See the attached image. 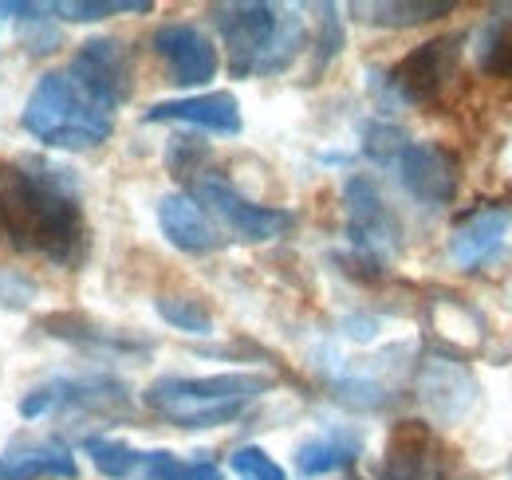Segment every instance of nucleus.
Masks as SVG:
<instances>
[{
	"label": "nucleus",
	"instance_id": "nucleus-17",
	"mask_svg": "<svg viewBox=\"0 0 512 480\" xmlns=\"http://www.w3.org/2000/svg\"><path fill=\"white\" fill-rule=\"evenodd\" d=\"M367 449V437L351 425H335V429H323L316 437L300 441L296 449V473L304 480L327 477V473H343L351 469Z\"/></svg>",
	"mask_w": 512,
	"mask_h": 480
},
{
	"label": "nucleus",
	"instance_id": "nucleus-1",
	"mask_svg": "<svg viewBox=\"0 0 512 480\" xmlns=\"http://www.w3.org/2000/svg\"><path fill=\"white\" fill-rule=\"evenodd\" d=\"M0 233L20 252L79 268L91 256V229L75 174L40 154L0 158Z\"/></svg>",
	"mask_w": 512,
	"mask_h": 480
},
{
	"label": "nucleus",
	"instance_id": "nucleus-11",
	"mask_svg": "<svg viewBox=\"0 0 512 480\" xmlns=\"http://www.w3.org/2000/svg\"><path fill=\"white\" fill-rule=\"evenodd\" d=\"M150 48H154L158 60L170 67V79L178 87H205L221 67L217 44L209 40L205 28H197L190 20H170V24L154 28Z\"/></svg>",
	"mask_w": 512,
	"mask_h": 480
},
{
	"label": "nucleus",
	"instance_id": "nucleus-25",
	"mask_svg": "<svg viewBox=\"0 0 512 480\" xmlns=\"http://www.w3.org/2000/svg\"><path fill=\"white\" fill-rule=\"evenodd\" d=\"M158 315L174 327V331H186V335H213V315L209 307L193 296H158L154 300Z\"/></svg>",
	"mask_w": 512,
	"mask_h": 480
},
{
	"label": "nucleus",
	"instance_id": "nucleus-29",
	"mask_svg": "<svg viewBox=\"0 0 512 480\" xmlns=\"http://www.w3.org/2000/svg\"><path fill=\"white\" fill-rule=\"evenodd\" d=\"M402 146H406V134L398 126H390V122H367L363 126V154L367 158L386 166V162H394L402 154Z\"/></svg>",
	"mask_w": 512,
	"mask_h": 480
},
{
	"label": "nucleus",
	"instance_id": "nucleus-26",
	"mask_svg": "<svg viewBox=\"0 0 512 480\" xmlns=\"http://www.w3.org/2000/svg\"><path fill=\"white\" fill-rule=\"evenodd\" d=\"M316 12H320V16H316V36H312V48H316V60H312V83L320 79L323 71H327V63L335 60V56L343 52V44H347V36H343V20H339V8H335V4H320Z\"/></svg>",
	"mask_w": 512,
	"mask_h": 480
},
{
	"label": "nucleus",
	"instance_id": "nucleus-21",
	"mask_svg": "<svg viewBox=\"0 0 512 480\" xmlns=\"http://www.w3.org/2000/svg\"><path fill=\"white\" fill-rule=\"evenodd\" d=\"M473 56L477 67L493 79H512V20L509 16H497L489 20L481 32H477V44H473Z\"/></svg>",
	"mask_w": 512,
	"mask_h": 480
},
{
	"label": "nucleus",
	"instance_id": "nucleus-32",
	"mask_svg": "<svg viewBox=\"0 0 512 480\" xmlns=\"http://www.w3.org/2000/svg\"><path fill=\"white\" fill-rule=\"evenodd\" d=\"M509 473H512V457H509Z\"/></svg>",
	"mask_w": 512,
	"mask_h": 480
},
{
	"label": "nucleus",
	"instance_id": "nucleus-8",
	"mask_svg": "<svg viewBox=\"0 0 512 480\" xmlns=\"http://www.w3.org/2000/svg\"><path fill=\"white\" fill-rule=\"evenodd\" d=\"M130 406V386L107 374H87V378H52L36 386L32 394L20 398V414L48 418V414H115Z\"/></svg>",
	"mask_w": 512,
	"mask_h": 480
},
{
	"label": "nucleus",
	"instance_id": "nucleus-19",
	"mask_svg": "<svg viewBox=\"0 0 512 480\" xmlns=\"http://www.w3.org/2000/svg\"><path fill=\"white\" fill-rule=\"evenodd\" d=\"M75 480L79 465L60 445H28V449H8L0 457V480Z\"/></svg>",
	"mask_w": 512,
	"mask_h": 480
},
{
	"label": "nucleus",
	"instance_id": "nucleus-16",
	"mask_svg": "<svg viewBox=\"0 0 512 480\" xmlns=\"http://www.w3.org/2000/svg\"><path fill=\"white\" fill-rule=\"evenodd\" d=\"M418 390H422V402L430 406V414L438 421H457L477 398V382L473 374L461 366V362L449 359H430L422 366V378H418Z\"/></svg>",
	"mask_w": 512,
	"mask_h": 480
},
{
	"label": "nucleus",
	"instance_id": "nucleus-4",
	"mask_svg": "<svg viewBox=\"0 0 512 480\" xmlns=\"http://www.w3.org/2000/svg\"><path fill=\"white\" fill-rule=\"evenodd\" d=\"M20 126L40 138L48 150H95L111 138L115 130V119L91 103L79 83L67 75V71H48L36 79L28 103H24V115H20Z\"/></svg>",
	"mask_w": 512,
	"mask_h": 480
},
{
	"label": "nucleus",
	"instance_id": "nucleus-20",
	"mask_svg": "<svg viewBox=\"0 0 512 480\" xmlns=\"http://www.w3.org/2000/svg\"><path fill=\"white\" fill-rule=\"evenodd\" d=\"M363 24L375 28H418V24H434L453 12L449 0H375V4H355Z\"/></svg>",
	"mask_w": 512,
	"mask_h": 480
},
{
	"label": "nucleus",
	"instance_id": "nucleus-18",
	"mask_svg": "<svg viewBox=\"0 0 512 480\" xmlns=\"http://www.w3.org/2000/svg\"><path fill=\"white\" fill-rule=\"evenodd\" d=\"M430 445H434V433H430L426 421H398L386 437L379 480H422Z\"/></svg>",
	"mask_w": 512,
	"mask_h": 480
},
{
	"label": "nucleus",
	"instance_id": "nucleus-14",
	"mask_svg": "<svg viewBox=\"0 0 512 480\" xmlns=\"http://www.w3.org/2000/svg\"><path fill=\"white\" fill-rule=\"evenodd\" d=\"M142 122H186V126H201L209 134H241L245 119H241V103L229 91H205V95H186V99H166L154 103Z\"/></svg>",
	"mask_w": 512,
	"mask_h": 480
},
{
	"label": "nucleus",
	"instance_id": "nucleus-15",
	"mask_svg": "<svg viewBox=\"0 0 512 480\" xmlns=\"http://www.w3.org/2000/svg\"><path fill=\"white\" fill-rule=\"evenodd\" d=\"M512 229V205H485L465 213L453 233H449V256L457 268H477L481 260H489Z\"/></svg>",
	"mask_w": 512,
	"mask_h": 480
},
{
	"label": "nucleus",
	"instance_id": "nucleus-30",
	"mask_svg": "<svg viewBox=\"0 0 512 480\" xmlns=\"http://www.w3.org/2000/svg\"><path fill=\"white\" fill-rule=\"evenodd\" d=\"M205 158H209V146L197 142V138H174L170 150H166V166H170V174L190 178V181H193V174H197V162H205Z\"/></svg>",
	"mask_w": 512,
	"mask_h": 480
},
{
	"label": "nucleus",
	"instance_id": "nucleus-23",
	"mask_svg": "<svg viewBox=\"0 0 512 480\" xmlns=\"http://www.w3.org/2000/svg\"><path fill=\"white\" fill-rule=\"evenodd\" d=\"M138 480H225L213 461H182L170 449H150L142 453Z\"/></svg>",
	"mask_w": 512,
	"mask_h": 480
},
{
	"label": "nucleus",
	"instance_id": "nucleus-12",
	"mask_svg": "<svg viewBox=\"0 0 512 480\" xmlns=\"http://www.w3.org/2000/svg\"><path fill=\"white\" fill-rule=\"evenodd\" d=\"M158 229L186 256H213L229 240L221 233V225L193 201L190 193H166L158 201Z\"/></svg>",
	"mask_w": 512,
	"mask_h": 480
},
{
	"label": "nucleus",
	"instance_id": "nucleus-13",
	"mask_svg": "<svg viewBox=\"0 0 512 480\" xmlns=\"http://www.w3.org/2000/svg\"><path fill=\"white\" fill-rule=\"evenodd\" d=\"M36 327L48 339H60V343L83 347V351H99V355H146V351H154L150 339H138L130 331H119V327H103L99 319L79 315V311H52Z\"/></svg>",
	"mask_w": 512,
	"mask_h": 480
},
{
	"label": "nucleus",
	"instance_id": "nucleus-2",
	"mask_svg": "<svg viewBox=\"0 0 512 480\" xmlns=\"http://www.w3.org/2000/svg\"><path fill=\"white\" fill-rule=\"evenodd\" d=\"M209 20L229 52V75H280L308 48V24L296 8L276 4H213Z\"/></svg>",
	"mask_w": 512,
	"mask_h": 480
},
{
	"label": "nucleus",
	"instance_id": "nucleus-22",
	"mask_svg": "<svg viewBox=\"0 0 512 480\" xmlns=\"http://www.w3.org/2000/svg\"><path fill=\"white\" fill-rule=\"evenodd\" d=\"M83 453L107 480H130L142 469V453L119 437H83Z\"/></svg>",
	"mask_w": 512,
	"mask_h": 480
},
{
	"label": "nucleus",
	"instance_id": "nucleus-7",
	"mask_svg": "<svg viewBox=\"0 0 512 480\" xmlns=\"http://www.w3.org/2000/svg\"><path fill=\"white\" fill-rule=\"evenodd\" d=\"M79 91L99 103L107 115L130 103L134 95V56H130L127 40L119 36H91L75 48L71 56V71H67Z\"/></svg>",
	"mask_w": 512,
	"mask_h": 480
},
{
	"label": "nucleus",
	"instance_id": "nucleus-3",
	"mask_svg": "<svg viewBox=\"0 0 512 480\" xmlns=\"http://www.w3.org/2000/svg\"><path fill=\"white\" fill-rule=\"evenodd\" d=\"M272 386H276L272 374H253V370L205 374V378L166 374L142 390V406L182 429H213V425L237 421L249 410V402L268 394Z\"/></svg>",
	"mask_w": 512,
	"mask_h": 480
},
{
	"label": "nucleus",
	"instance_id": "nucleus-24",
	"mask_svg": "<svg viewBox=\"0 0 512 480\" xmlns=\"http://www.w3.org/2000/svg\"><path fill=\"white\" fill-rule=\"evenodd\" d=\"M52 16H60L64 24H99L107 16H119V12H154V0H60V4H48Z\"/></svg>",
	"mask_w": 512,
	"mask_h": 480
},
{
	"label": "nucleus",
	"instance_id": "nucleus-6",
	"mask_svg": "<svg viewBox=\"0 0 512 480\" xmlns=\"http://www.w3.org/2000/svg\"><path fill=\"white\" fill-rule=\"evenodd\" d=\"M190 189L193 201L209 217L221 221V233L245 240V244H264V240H276L288 229H296V213L276 209V205H256L225 178H193Z\"/></svg>",
	"mask_w": 512,
	"mask_h": 480
},
{
	"label": "nucleus",
	"instance_id": "nucleus-10",
	"mask_svg": "<svg viewBox=\"0 0 512 480\" xmlns=\"http://www.w3.org/2000/svg\"><path fill=\"white\" fill-rule=\"evenodd\" d=\"M394 170L402 189L422 205H449L461 189V162L442 142H406Z\"/></svg>",
	"mask_w": 512,
	"mask_h": 480
},
{
	"label": "nucleus",
	"instance_id": "nucleus-27",
	"mask_svg": "<svg viewBox=\"0 0 512 480\" xmlns=\"http://www.w3.org/2000/svg\"><path fill=\"white\" fill-rule=\"evenodd\" d=\"M40 300V284L20 268H0V311H28Z\"/></svg>",
	"mask_w": 512,
	"mask_h": 480
},
{
	"label": "nucleus",
	"instance_id": "nucleus-31",
	"mask_svg": "<svg viewBox=\"0 0 512 480\" xmlns=\"http://www.w3.org/2000/svg\"><path fill=\"white\" fill-rule=\"evenodd\" d=\"M48 20H52V16H44V20H28V24H24V32H20V36H24V44H28V52H36V56H44V52L52 56V52L64 44L60 28H52Z\"/></svg>",
	"mask_w": 512,
	"mask_h": 480
},
{
	"label": "nucleus",
	"instance_id": "nucleus-33",
	"mask_svg": "<svg viewBox=\"0 0 512 480\" xmlns=\"http://www.w3.org/2000/svg\"><path fill=\"white\" fill-rule=\"evenodd\" d=\"M442 480H446V477H442Z\"/></svg>",
	"mask_w": 512,
	"mask_h": 480
},
{
	"label": "nucleus",
	"instance_id": "nucleus-5",
	"mask_svg": "<svg viewBox=\"0 0 512 480\" xmlns=\"http://www.w3.org/2000/svg\"><path fill=\"white\" fill-rule=\"evenodd\" d=\"M465 40H469L465 32H449V36L418 44L390 71H371V95H379L383 111H390L394 103H406V107L434 103L449 87V79L457 75V67H461Z\"/></svg>",
	"mask_w": 512,
	"mask_h": 480
},
{
	"label": "nucleus",
	"instance_id": "nucleus-28",
	"mask_svg": "<svg viewBox=\"0 0 512 480\" xmlns=\"http://www.w3.org/2000/svg\"><path fill=\"white\" fill-rule=\"evenodd\" d=\"M229 465L241 480H288V473L276 465V457H268L260 445H241L229 457Z\"/></svg>",
	"mask_w": 512,
	"mask_h": 480
},
{
	"label": "nucleus",
	"instance_id": "nucleus-9",
	"mask_svg": "<svg viewBox=\"0 0 512 480\" xmlns=\"http://www.w3.org/2000/svg\"><path fill=\"white\" fill-rule=\"evenodd\" d=\"M343 205H347V237H351L355 252L383 264V256L402 248V221L386 205L383 189L375 185V178H363V174L347 178Z\"/></svg>",
	"mask_w": 512,
	"mask_h": 480
}]
</instances>
